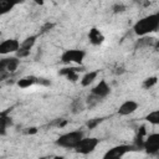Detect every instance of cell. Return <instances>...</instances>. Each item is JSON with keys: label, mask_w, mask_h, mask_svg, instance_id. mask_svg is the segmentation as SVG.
Returning a JSON list of instances; mask_svg holds the SVG:
<instances>
[{"label": "cell", "mask_w": 159, "mask_h": 159, "mask_svg": "<svg viewBox=\"0 0 159 159\" xmlns=\"http://www.w3.org/2000/svg\"><path fill=\"white\" fill-rule=\"evenodd\" d=\"M159 29V14L154 12L148 16H144L139 19L134 25H133V32L139 37V36H145L153 32H157Z\"/></svg>", "instance_id": "obj_1"}, {"label": "cell", "mask_w": 159, "mask_h": 159, "mask_svg": "<svg viewBox=\"0 0 159 159\" xmlns=\"http://www.w3.org/2000/svg\"><path fill=\"white\" fill-rule=\"evenodd\" d=\"M83 137H84V132L83 130H81V129L71 130V132L61 134L55 140V144L57 147H61V148H65V149H75V147L80 143V140Z\"/></svg>", "instance_id": "obj_2"}, {"label": "cell", "mask_w": 159, "mask_h": 159, "mask_svg": "<svg viewBox=\"0 0 159 159\" xmlns=\"http://www.w3.org/2000/svg\"><path fill=\"white\" fill-rule=\"evenodd\" d=\"M86 57V51L80 50V48H70L65 50L60 57V61L65 65L70 63H76V65H82L83 60Z\"/></svg>", "instance_id": "obj_3"}, {"label": "cell", "mask_w": 159, "mask_h": 159, "mask_svg": "<svg viewBox=\"0 0 159 159\" xmlns=\"http://www.w3.org/2000/svg\"><path fill=\"white\" fill-rule=\"evenodd\" d=\"M99 142H101V139H98L96 137H83L80 140V143L75 147V152L78 154H82V155H88L96 150Z\"/></svg>", "instance_id": "obj_4"}, {"label": "cell", "mask_w": 159, "mask_h": 159, "mask_svg": "<svg viewBox=\"0 0 159 159\" xmlns=\"http://www.w3.org/2000/svg\"><path fill=\"white\" fill-rule=\"evenodd\" d=\"M143 149L149 155H157L159 152V133H150L144 138Z\"/></svg>", "instance_id": "obj_5"}, {"label": "cell", "mask_w": 159, "mask_h": 159, "mask_svg": "<svg viewBox=\"0 0 159 159\" xmlns=\"http://www.w3.org/2000/svg\"><path fill=\"white\" fill-rule=\"evenodd\" d=\"M132 150H135L134 147H133V144H119V145H116V147L108 149V150L104 153L103 158H104V159L122 158V157H124L127 153H129V152H132Z\"/></svg>", "instance_id": "obj_6"}, {"label": "cell", "mask_w": 159, "mask_h": 159, "mask_svg": "<svg viewBox=\"0 0 159 159\" xmlns=\"http://www.w3.org/2000/svg\"><path fill=\"white\" fill-rule=\"evenodd\" d=\"M84 70V67H62V68H60L58 70V75L60 76H62V77H65V78H67L68 81H71V82H77L78 80H80V72H82Z\"/></svg>", "instance_id": "obj_7"}, {"label": "cell", "mask_w": 159, "mask_h": 159, "mask_svg": "<svg viewBox=\"0 0 159 159\" xmlns=\"http://www.w3.org/2000/svg\"><path fill=\"white\" fill-rule=\"evenodd\" d=\"M20 47V41L17 39H6L0 42V55L15 53Z\"/></svg>", "instance_id": "obj_8"}, {"label": "cell", "mask_w": 159, "mask_h": 159, "mask_svg": "<svg viewBox=\"0 0 159 159\" xmlns=\"http://www.w3.org/2000/svg\"><path fill=\"white\" fill-rule=\"evenodd\" d=\"M89 93H92V94H94V96L104 99V98H107L111 94V86L107 83L106 80H101L96 86L92 87V89H91Z\"/></svg>", "instance_id": "obj_9"}, {"label": "cell", "mask_w": 159, "mask_h": 159, "mask_svg": "<svg viewBox=\"0 0 159 159\" xmlns=\"http://www.w3.org/2000/svg\"><path fill=\"white\" fill-rule=\"evenodd\" d=\"M148 47H158V40L145 35V36H139L138 40H135L134 42V48L135 50H142V48H148Z\"/></svg>", "instance_id": "obj_10"}, {"label": "cell", "mask_w": 159, "mask_h": 159, "mask_svg": "<svg viewBox=\"0 0 159 159\" xmlns=\"http://www.w3.org/2000/svg\"><path fill=\"white\" fill-rule=\"evenodd\" d=\"M138 107H139L138 102H135V101H133V99H127V101H124V102L119 106V108H118V114H119V116H130V114H133V113L138 109Z\"/></svg>", "instance_id": "obj_11"}, {"label": "cell", "mask_w": 159, "mask_h": 159, "mask_svg": "<svg viewBox=\"0 0 159 159\" xmlns=\"http://www.w3.org/2000/svg\"><path fill=\"white\" fill-rule=\"evenodd\" d=\"M88 40L89 42L93 45V46H99L104 42L106 37L104 35L102 34V31L97 27H92L89 31H88Z\"/></svg>", "instance_id": "obj_12"}, {"label": "cell", "mask_w": 159, "mask_h": 159, "mask_svg": "<svg viewBox=\"0 0 159 159\" xmlns=\"http://www.w3.org/2000/svg\"><path fill=\"white\" fill-rule=\"evenodd\" d=\"M25 0H0V16L10 12L16 5L22 4Z\"/></svg>", "instance_id": "obj_13"}, {"label": "cell", "mask_w": 159, "mask_h": 159, "mask_svg": "<svg viewBox=\"0 0 159 159\" xmlns=\"http://www.w3.org/2000/svg\"><path fill=\"white\" fill-rule=\"evenodd\" d=\"M10 108H7L6 111L1 112L0 113V129L1 130H6L7 132V128L11 127L14 123H12V118L10 117Z\"/></svg>", "instance_id": "obj_14"}, {"label": "cell", "mask_w": 159, "mask_h": 159, "mask_svg": "<svg viewBox=\"0 0 159 159\" xmlns=\"http://www.w3.org/2000/svg\"><path fill=\"white\" fill-rule=\"evenodd\" d=\"M99 71H88L86 72L81 78V86L82 87H89L98 77Z\"/></svg>", "instance_id": "obj_15"}, {"label": "cell", "mask_w": 159, "mask_h": 159, "mask_svg": "<svg viewBox=\"0 0 159 159\" xmlns=\"http://www.w3.org/2000/svg\"><path fill=\"white\" fill-rule=\"evenodd\" d=\"M37 83V77L34 76V75H27V76H24L21 77L19 81H17V86L20 88H30L32 86H35Z\"/></svg>", "instance_id": "obj_16"}, {"label": "cell", "mask_w": 159, "mask_h": 159, "mask_svg": "<svg viewBox=\"0 0 159 159\" xmlns=\"http://www.w3.org/2000/svg\"><path fill=\"white\" fill-rule=\"evenodd\" d=\"M70 108H71V112H72L73 114H78V113H81V112H83V111L86 109L84 99L81 98V97H80V98H75V99L71 102Z\"/></svg>", "instance_id": "obj_17"}, {"label": "cell", "mask_w": 159, "mask_h": 159, "mask_svg": "<svg viewBox=\"0 0 159 159\" xmlns=\"http://www.w3.org/2000/svg\"><path fill=\"white\" fill-rule=\"evenodd\" d=\"M20 65V58L16 56H9L6 61V72L7 73H14Z\"/></svg>", "instance_id": "obj_18"}, {"label": "cell", "mask_w": 159, "mask_h": 159, "mask_svg": "<svg viewBox=\"0 0 159 159\" xmlns=\"http://www.w3.org/2000/svg\"><path fill=\"white\" fill-rule=\"evenodd\" d=\"M103 99L102 98H99V97H97V96H94V94H92V93H89L86 98H84V103H86V108H89V109H92V108H94V107H97L101 102H102Z\"/></svg>", "instance_id": "obj_19"}, {"label": "cell", "mask_w": 159, "mask_h": 159, "mask_svg": "<svg viewBox=\"0 0 159 159\" xmlns=\"http://www.w3.org/2000/svg\"><path fill=\"white\" fill-rule=\"evenodd\" d=\"M36 40H37V35H31V36L26 37L22 42H20V47L26 48V50H31L34 47V45L36 43Z\"/></svg>", "instance_id": "obj_20"}, {"label": "cell", "mask_w": 159, "mask_h": 159, "mask_svg": "<svg viewBox=\"0 0 159 159\" xmlns=\"http://www.w3.org/2000/svg\"><path fill=\"white\" fill-rule=\"evenodd\" d=\"M145 120H147V122H149V123H150V124H153V125L159 124V111H158V109H155V111L149 112V114H147V116H145Z\"/></svg>", "instance_id": "obj_21"}, {"label": "cell", "mask_w": 159, "mask_h": 159, "mask_svg": "<svg viewBox=\"0 0 159 159\" xmlns=\"http://www.w3.org/2000/svg\"><path fill=\"white\" fill-rule=\"evenodd\" d=\"M104 120V118H102V117H96V118H91V119H88L87 122H86V127H87V129H89V130H92V129H94V128H97L102 122Z\"/></svg>", "instance_id": "obj_22"}, {"label": "cell", "mask_w": 159, "mask_h": 159, "mask_svg": "<svg viewBox=\"0 0 159 159\" xmlns=\"http://www.w3.org/2000/svg\"><path fill=\"white\" fill-rule=\"evenodd\" d=\"M157 82H158V77H157V76H150V77H147V78L143 81L142 87H143L144 89H149V88L154 87V86L157 84Z\"/></svg>", "instance_id": "obj_23"}, {"label": "cell", "mask_w": 159, "mask_h": 159, "mask_svg": "<svg viewBox=\"0 0 159 159\" xmlns=\"http://www.w3.org/2000/svg\"><path fill=\"white\" fill-rule=\"evenodd\" d=\"M127 10V6L122 2H116L113 6H112V12L113 14H122Z\"/></svg>", "instance_id": "obj_24"}, {"label": "cell", "mask_w": 159, "mask_h": 159, "mask_svg": "<svg viewBox=\"0 0 159 159\" xmlns=\"http://www.w3.org/2000/svg\"><path fill=\"white\" fill-rule=\"evenodd\" d=\"M30 52H31V50H26V48L19 47V50L15 52V56L19 57V58H25V57L30 56Z\"/></svg>", "instance_id": "obj_25"}, {"label": "cell", "mask_w": 159, "mask_h": 159, "mask_svg": "<svg viewBox=\"0 0 159 159\" xmlns=\"http://www.w3.org/2000/svg\"><path fill=\"white\" fill-rule=\"evenodd\" d=\"M68 124V120L67 119H63V118H58V119H56L55 122H52V125H55V127H57V128H63L65 125H67Z\"/></svg>", "instance_id": "obj_26"}, {"label": "cell", "mask_w": 159, "mask_h": 159, "mask_svg": "<svg viewBox=\"0 0 159 159\" xmlns=\"http://www.w3.org/2000/svg\"><path fill=\"white\" fill-rule=\"evenodd\" d=\"M36 84L48 87V86H51V81L48 78H45V77H37V83Z\"/></svg>", "instance_id": "obj_27"}, {"label": "cell", "mask_w": 159, "mask_h": 159, "mask_svg": "<svg viewBox=\"0 0 159 159\" xmlns=\"http://www.w3.org/2000/svg\"><path fill=\"white\" fill-rule=\"evenodd\" d=\"M53 27V24H51V22H46L42 27H41V32H46V31H48L50 29H52Z\"/></svg>", "instance_id": "obj_28"}, {"label": "cell", "mask_w": 159, "mask_h": 159, "mask_svg": "<svg viewBox=\"0 0 159 159\" xmlns=\"http://www.w3.org/2000/svg\"><path fill=\"white\" fill-rule=\"evenodd\" d=\"M113 72H114L116 75H123V73L125 72V70H124V67H122V66H120V67H117Z\"/></svg>", "instance_id": "obj_29"}, {"label": "cell", "mask_w": 159, "mask_h": 159, "mask_svg": "<svg viewBox=\"0 0 159 159\" xmlns=\"http://www.w3.org/2000/svg\"><path fill=\"white\" fill-rule=\"evenodd\" d=\"M26 133H27V134H36V133H37V128H36V127H31V128H27Z\"/></svg>", "instance_id": "obj_30"}, {"label": "cell", "mask_w": 159, "mask_h": 159, "mask_svg": "<svg viewBox=\"0 0 159 159\" xmlns=\"http://www.w3.org/2000/svg\"><path fill=\"white\" fill-rule=\"evenodd\" d=\"M34 1H35V4H37V5H43L46 0H34Z\"/></svg>", "instance_id": "obj_31"}, {"label": "cell", "mask_w": 159, "mask_h": 159, "mask_svg": "<svg viewBox=\"0 0 159 159\" xmlns=\"http://www.w3.org/2000/svg\"><path fill=\"white\" fill-rule=\"evenodd\" d=\"M6 134H7L6 130H1V129H0V137H4V135H6Z\"/></svg>", "instance_id": "obj_32"}, {"label": "cell", "mask_w": 159, "mask_h": 159, "mask_svg": "<svg viewBox=\"0 0 159 159\" xmlns=\"http://www.w3.org/2000/svg\"><path fill=\"white\" fill-rule=\"evenodd\" d=\"M132 1H134V2H142V1H144V0H132Z\"/></svg>", "instance_id": "obj_33"}]
</instances>
